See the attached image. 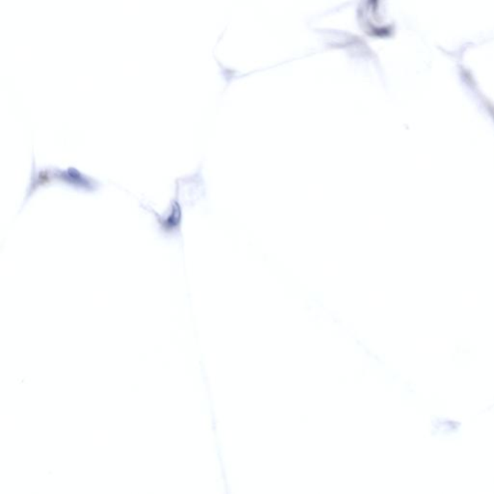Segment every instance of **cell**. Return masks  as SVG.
<instances>
[{
  "label": "cell",
  "instance_id": "1",
  "mask_svg": "<svg viewBox=\"0 0 494 494\" xmlns=\"http://www.w3.org/2000/svg\"><path fill=\"white\" fill-rule=\"evenodd\" d=\"M53 178L57 182L65 183L75 190H82V192H95L101 190L102 187L100 181L80 172L72 166L66 170L53 168Z\"/></svg>",
  "mask_w": 494,
  "mask_h": 494
},
{
  "label": "cell",
  "instance_id": "2",
  "mask_svg": "<svg viewBox=\"0 0 494 494\" xmlns=\"http://www.w3.org/2000/svg\"><path fill=\"white\" fill-rule=\"evenodd\" d=\"M152 214L156 215L160 229L165 234L178 235L181 233V224H182V206L177 196L172 200L170 204V211L165 217H161L158 212L154 211L151 207H145Z\"/></svg>",
  "mask_w": 494,
  "mask_h": 494
},
{
  "label": "cell",
  "instance_id": "3",
  "mask_svg": "<svg viewBox=\"0 0 494 494\" xmlns=\"http://www.w3.org/2000/svg\"><path fill=\"white\" fill-rule=\"evenodd\" d=\"M53 182H55V178H53V167H46L43 168V170H37L35 160H33V173H31L30 183H29L28 187L26 199H24L23 205H21V209L26 206V202L30 199V197L33 196L34 193H35L39 188L45 187V185Z\"/></svg>",
  "mask_w": 494,
  "mask_h": 494
}]
</instances>
